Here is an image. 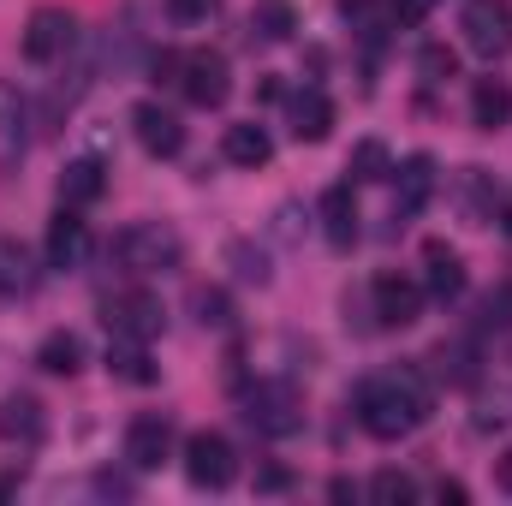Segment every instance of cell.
Segmentation results:
<instances>
[{
	"label": "cell",
	"mask_w": 512,
	"mask_h": 506,
	"mask_svg": "<svg viewBox=\"0 0 512 506\" xmlns=\"http://www.w3.org/2000/svg\"><path fill=\"white\" fill-rule=\"evenodd\" d=\"M370 501L411 506L417 501V477H405V471H376V477H370Z\"/></svg>",
	"instance_id": "28"
},
{
	"label": "cell",
	"mask_w": 512,
	"mask_h": 506,
	"mask_svg": "<svg viewBox=\"0 0 512 506\" xmlns=\"http://www.w3.org/2000/svg\"><path fill=\"white\" fill-rule=\"evenodd\" d=\"M459 30H465V48L477 60H507L512 54V0H471L465 18H459Z\"/></svg>",
	"instance_id": "4"
},
{
	"label": "cell",
	"mask_w": 512,
	"mask_h": 506,
	"mask_svg": "<svg viewBox=\"0 0 512 506\" xmlns=\"http://www.w3.org/2000/svg\"><path fill=\"white\" fill-rule=\"evenodd\" d=\"M322 239L334 251H352L358 245V203H352V185H328L322 191Z\"/></svg>",
	"instance_id": "14"
},
{
	"label": "cell",
	"mask_w": 512,
	"mask_h": 506,
	"mask_svg": "<svg viewBox=\"0 0 512 506\" xmlns=\"http://www.w3.org/2000/svg\"><path fill=\"white\" fill-rule=\"evenodd\" d=\"M334 131V102L322 96V90H304L298 102H292V137L298 143H322Z\"/></svg>",
	"instance_id": "20"
},
{
	"label": "cell",
	"mask_w": 512,
	"mask_h": 506,
	"mask_svg": "<svg viewBox=\"0 0 512 506\" xmlns=\"http://www.w3.org/2000/svg\"><path fill=\"white\" fill-rule=\"evenodd\" d=\"M215 6H221V0H167V12H173L179 24H209Z\"/></svg>",
	"instance_id": "30"
},
{
	"label": "cell",
	"mask_w": 512,
	"mask_h": 506,
	"mask_svg": "<svg viewBox=\"0 0 512 506\" xmlns=\"http://www.w3.org/2000/svg\"><path fill=\"white\" fill-rule=\"evenodd\" d=\"M102 191H108V167H102L96 155L66 161V173H60V203H66V209H84V203H96Z\"/></svg>",
	"instance_id": "15"
},
{
	"label": "cell",
	"mask_w": 512,
	"mask_h": 506,
	"mask_svg": "<svg viewBox=\"0 0 512 506\" xmlns=\"http://www.w3.org/2000/svg\"><path fill=\"white\" fill-rule=\"evenodd\" d=\"M429 411H435V387L423 381V370H411V364H399V370H387V376L358 387V423L376 441H399V435L423 429Z\"/></svg>",
	"instance_id": "1"
},
{
	"label": "cell",
	"mask_w": 512,
	"mask_h": 506,
	"mask_svg": "<svg viewBox=\"0 0 512 506\" xmlns=\"http://www.w3.org/2000/svg\"><path fill=\"white\" fill-rule=\"evenodd\" d=\"M429 298H441V304H453L459 292H465V262L447 251V245H429Z\"/></svg>",
	"instance_id": "25"
},
{
	"label": "cell",
	"mask_w": 512,
	"mask_h": 506,
	"mask_svg": "<svg viewBox=\"0 0 512 506\" xmlns=\"http://www.w3.org/2000/svg\"><path fill=\"white\" fill-rule=\"evenodd\" d=\"M256 489H262V495H280V489H292V477H286L280 465H262V471H256Z\"/></svg>",
	"instance_id": "33"
},
{
	"label": "cell",
	"mask_w": 512,
	"mask_h": 506,
	"mask_svg": "<svg viewBox=\"0 0 512 506\" xmlns=\"http://www.w3.org/2000/svg\"><path fill=\"white\" fill-rule=\"evenodd\" d=\"M292 30H298V6L292 0H256V12H251L256 42H292Z\"/></svg>",
	"instance_id": "24"
},
{
	"label": "cell",
	"mask_w": 512,
	"mask_h": 506,
	"mask_svg": "<svg viewBox=\"0 0 512 506\" xmlns=\"http://www.w3.org/2000/svg\"><path fill=\"white\" fill-rule=\"evenodd\" d=\"M417 72H423V84H447V78H459V54L447 42H429L417 54Z\"/></svg>",
	"instance_id": "29"
},
{
	"label": "cell",
	"mask_w": 512,
	"mask_h": 506,
	"mask_svg": "<svg viewBox=\"0 0 512 506\" xmlns=\"http://www.w3.org/2000/svg\"><path fill=\"white\" fill-rule=\"evenodd\" d=\"M114 262L126 274H173L185 262V239L167 227V221H137L114 239Z\"/></svg>",
	"instance_id": "2"
},
{
	"label": "cell",
	"mask_w": 512,
	"mask_h": 506,
	"mask_svg": "<svg viewBox=\"0 0 512 506\" xmlns=\"http://www.w3.org/2000/svg\"><path fill=\"white\" fill-rule=\"evenodd\" d=\"M441 501H453V506H465V483H453V477H441V489H435Z\"/></svg>",
	"instance_id": "34"
},
{
	"label": "cell",
	"mask_w": 512,
	"mask_h": 506,
	"mask_svg": "<svg viewBox=\"0 0 512 506\" xmlns=\"http://www.w3.org/2000/svg\"><path fill=\"white\" fill-rule=\"evenodd\" d=\"M233 262H239V274H245V280H256V286H262V280H268V262H262V251H251V245H233Z\"/></svg>",
	"instance_id": "31"
},
{
	"label": "cell",
	"mask_w": 512,
	"mask_h": 506,
	"mask_svg": "<svg viewBox=\"0 0 512 506\" xmlns=\"http://www.w3.org/2000/svg\"><path fill=\"white\" fill-rule=\"evenodd\" d=\"M179 90H185L191 108H221V102L233 96V66H227V54H215V48L185 54V60H179Z\"/></svg>",
	"instance_id": "6"
},
{
	"label": "cell",
	"mask_w": 512,
	"mask_h": 506,
	"mask_svg": "<svg viewBox=\"0 0 512 506\" xmlns=\"http://www.w3.org/2000/svg\"><path fill=\"white\" fill-rule=\"evenodd\" d=\"M36 292V262L18 239H0V298H30Z\"/></svg>",
	"instance_id": "22"
},
{
	"label": "cell",
	"mask_w": 512,
	"mask_h": 506,
	"mask_svg": "<svg viewBox=\"0 0 512 506\" xmlns=\"http://www.w3.org/2000/svg\"><path fill=\"white\" fill-rule=\"evenodd\" d=\"M501 227H507V233H512V203H507V209H501Z\"/></svg>",
	"instance_id": "35"
},
{
	"label": "cell",
	"mask_w": 512,
	"mask_h": 506,
	"mask_svg": "<svg viewBox=\"0 0 512 506\" xmlns=\"http://www.w3.org/2000/svg\"><path fill=\"white\" fill-rule=\"evenodd\" d=\"M24 155V96L18 84L0 78V167H12Z\"/></svg>",
	"instance_id": "21"
},
{
	"label": "cell",
	"mask_w": 512,
	"mask_h": 506,
	"mask_svg": "<svg viewBox=\"0 0 512 506\" xmlns=\"http://www.w3.org/2000/svg\"><path fill=\"white\" fill-rule=\"evenodd\" d=\"M245 423H251L256 435H268V441L298 435V429H304V399H298V387H292V381H256L251 393H245Z\"/></svg>",
	"instance_id": "3"
},
{
	"label": "cell",
	"mask_w": 512,
	"mask_h": 506,
	"mask_svg": "<svg viewBox=\"0 0 512 506\" xmlns=\"http://www.w3.org/2000/svg\"><path fill=\"white\" fill-rule=\"evenodd\" d=\"M108 376L131 381V387H149V381H155L149 340H120V334H114V346H108Z\"/></svg>",
	"instance_id": "19"
},
{
	"label": "cell",
	"mask_w": 512,
	"mask_h": 506,
	"mask_svg": "<svg viewBox=\"0 0 512 506\" xmlns=\"http://www.w3.org/2000/svg\"><path fill=\"white\" fill-rule=\"evenodd\" d=\"M72 42H78V18L66 12V6H42V12H30V24H24V60L30 66H54V60H66L72 54Z\"/></svg>",
	"instance_id": "5"
},
{
	"label": "cell",
	"mask_w": 512,
	"mask_h": 506,
	"mask_svg": "<svg viewBox=\"0 0 512 506\" xmlns=\"http://www.w3.org/2000/svg\"><path fill=\"white\" fill-rule=\"evenodd\" d=\"M370 292H376V322L382 328H411L423 316V304H429V292L417 280H405V274H382Z\"/></svg>",
	"instance_id": "11"
},
{
	"label": "cell",
	"mask_w": 512,
	"mask_h": 506,
	"mask_svg": "<svg viewBox=\"0 0 512 506\" xmlns=\"http://www.w3.org/2000/svg\"><path fill=\"white\" fill-rule=\"evenodd\" d=\"M191 310H197L203 328H233V298H227L221 286H197V292H191Z\"/></svg>",
	"instance_id": "27"
},
{
	"label": "cell",
	"mask_w": 512,
	"mask_h": 506,
	"mask_svg": "<svg viewBox=\"0 0 512 506\" xmlns=\"http://www.w3.org/2000/svg\"><path fill=\"white\" fill-rule=\"evenodd\" d=\"M102 322L120 340H155L161 334V298H149V292H114L102 304Z\"/></svg>",
	"instance_id": "8"
},
{
	"label": "cell",
	"mask_w": 512,
	"mask_h": 506,
	"mask_svg": "<svg viewBox=\"0 0 512 506\" xmlns=\"http://www.w3.org/2000/svg\"><path fill=\"white\" fill-rule=\"evenodd\" d=\"M36 370H48V376H78L84 370V340L78 334H48L42 346H36Z\"/></svg>",
	"instance_id": "23"
},
{
	"label": "cell",
	"mask_w": 512,
	"mask_h": 506,
	"mask_svg": "<svg viewBox=\"0 0 512 506\" xmlns=\"http://www.w3.org/2000/svg\"><path fill=\"white\" fill-rule=\"evenodd\" d=\"M393 173H399V185H393V221L423 215L429 197H435V161H429V155H411V161H399Z\"/></svg>",
	"instance_id": "13"
},
{
	"label": "cell",
	"mask_w": 512,
	"mask_h": 506,
	"mask_svg": "<svg viewBox=\"0 0 512 506\" xmlns=\"http://www.w3.org/2000/svg\"><path fill=\"white\" fill-rule=\"evenodd\" d=\"M221 155H227L233 167H268V155H274V137L256 126V120H239V126L221 131Z\"/></svg>",
	"instance_id": "17"
},
{
	"label": "cell",
	"mask_w": 512,
	"mask_h": 506,
	"mask_svg": "<svg viewBox=\"0 0 512 506\" xmlns=\"http://www.w3.org/2000/svg\"><path fill=\"white\" fill-rule=\"evenodd\" d=\"M0 441H18V447L42 441V399L36 393H6L0 399Z\"/></svg>",
	"instance_id": "16"
},
{
	"label": "cell",
	"mask_w": 512,
	"mask_h": 506,
	"mask_svg": "<svg viewBox=\"0 0 512 506\" xmlns=\"http://www.w3.org/2000/svg\"><path fill=\"white\" fill-rule=\"evenodd\" d=\"M126 459H131V471H161L167 459H173V423L167 417H131V429H126Z\"/></svg>",
	"instance_id": "12"
},
{
	"label": "cell",
	"mask_w": 512,
	"mask_h": 506,
	"mask_svg": "<svg viewBox=\"0 0 512 506\" xmlns=\"http://www.w3.org/2000/svg\"><path fill=\"white\" fill-rule=\"evenodd\" d=\"M84 262H90V221L60 203V215L48 221V268L72 274V268H84Z\"/></svg>",
	"instance_id": "9"
},
{
	"label": "cell",
	"mask_w": 512,
	"mask_h": 506,
	"mask_svg": "<svg viewBox=\"0 0 512 506\" xmlns=\"http://www.w3.org/2000/svg\"><path fill=\"white\" fill-rule=\"evenodd\" d=\"M346 173H352V185H382V179H393V161H387V143H376V137H364V143H352V155H346Z\"/></svg>",
	"instance_id": "26"
},
{
	"label": "cell",
	"mask_w": 512,
	"mask_h": 506,
	"mask_svg": "<svg viewBox=\"0 0 512 506\" xmlns=\"http://www.w3.org/2000/svg\"><path fill=\"white\" fill-rule=\"evenodd\" d=\"M507 120H512L507 78H477V84H471V126L477 131H501Z\"/></svg>",
	"instance_id": "18"
},
{
	"label": "cell",
	"mask_w": 512,
	"mask_h": 506,
	"mask_svg": "<svg viewBox=\"0 0 512 506\" xmlns=\"http://www.w3.org/2000/svg\"><path fill=\"white\" fill-rule=\"evenodd\" d=\"M185 477H191L197 489H227V483L239 477V453H233V441L215 435V429H197V435L185 441Z\"/></svg>",
	"instance_id": "7"
},
{
	"label": "cell",
	"mask_w": 512,
	"mask_h": 506,
	"mask_svg": "<svg viewBox=\"0 0 512 506\" xmlns=\"http://www.w3.org/2000/svg\"><path fill=\"white\" fill-rule=\"evenodd\" d=\"M387 12H393V24H423L435 12V0H387Z\"/></svg>",
	"instance_id": "32"
},
{
	"label": "cell",
	"mask_w": 512,
	"mask_h": 506,
	"mask_svg": "<svg viewBox=\"0 0 512 506\" xmlns=\"http://www.w3.org/2000/svg\"><path fill=\"white\" fill-rule=\"evenodd\" d=\"M131 131H137V143H143L149 155H161V161H173V155L185 149V126H179V114L161 108V102H137V108H131Z\"/></svg>",
	"instance_id": "10"
}]
</instances>
